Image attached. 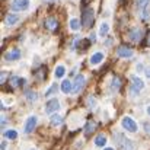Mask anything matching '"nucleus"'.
<instances>
[{
  "label": "nucleus",
  "instance_id": "obj_13",
  "mask_svg": "<svg viewBox=\"0 0 150 150\" xmlns=\"http://www.w3.org/2000/svg\"><path fill=\"white\" fill-rule=\"evenodd\" d=\"M23 83H25V80H23L22 77H18V76H13V77L9 79V85H10V88H19V86L23 85Z\"/></svg>",
  "mask_w": 150,
  "mask_h": 150
},
{
  "label": "nucleus",
  "instance_id": "obj_31",
  "mask_svg": "<svg viewBox=\"0 0 150 150\" xmlns=\"http://www.w3.org/2000/svg\"><path fill=\"white\" fill-rule=\"evenodd\" d=\"M38 79H40V80H44V69H41V71H40V74H38Z\"/></svg>",
  "mask_w": 150,
  "mask_h": 150
},
{
  "label": "nucleus",
  "instance_id": "obj_33",
  "mask_svg": "<svg viewBox=\"0 0 150 150\" xmlns=\"http://www.w3.org/2000/svg\"><path fill=\"white\" fill-rule=\"evenodd\" d=\"M144 128H146V131H149V133H150V124H147V122H146V124H144Z\"/></svg>",
  "mask_w": 150,
  "mask_h": 150
},
{
  "label": "nucleus",
  "instance_id": "obj_22",
  "mask_svg": "<svg viewBox=\"0 0 150 150\" xmlns=\"http://www.w3.org/2000/svg\"><path fill=\"white\" fill-rule=\"evenodd\" d=\"M70 29H71V31H79V29H80V21L76 19V18H73V19L70 21Z\"/></svg>",
  "mask_w": 150,
  "mask_h": 150
},
{
  "label": "nucleus",
  "instance_id": "obj_1",
  "mask_svg": "<svg viewBox=\"0 0 150 150\" xmlns=\"http://www.w3.org/2000/svg\"><path fill=\"white\" fill-rule=\"evenodd\" d=\"M93 22H95V13H93V10L91 7L83 9V12H82V25H83V28L91 29L92 25H93Z\"/></svg>",
  "mask_w": 150,
  "mask_h": 150
},
{
  "label": "nucleus",
  "instance_id": "obj_14",
  "mask_svg": "<svg viewBox=\"0 0 150 150\" xmlns=\"http://www.w3.org/2000/svg\"><path fill=\"white\" fill-rule=\"evenodd\" d=\"M45 26H47V29H50V31H55L57 26H58V22H57V19H54V18H48V19L45 21Z\"/></svg>",
  "mask_w": 150,
  "mask_h": 150
},
{
  "label": "nucleus",
  "instance_id": "obj_11",
  "mask_svg": "<svg viewBox=\"0 0 150 150\" xmlns=\"http://www.w3.org/2000/svg\"><path fill=\"white\" fill-rule=\"evenodd\" d=\"M19 58H21V51L18 48H13V50H10L9 52L4 54V60H7V61H16Z\"/></svg>",
  "mask_w": 150,
  "mask_h": 150
},
{
  "label": "nucleus",
  "instance_id": "obj_32",
  "mask_svg": "<svg viewBox=\"0 0 150 150\" xmlns=\"http://www.w3.org/2000/svg\"><path fill=\"white\" fill-rule=\"evenodd\" d=\"M89 40H91V41H92V42H95V41H96V35H95V34H92V35H91V38H89Z\"/></svg>",
  "mask_w": 150,
  "mask_h": 150
},
{
  "label": "nucleus",
  "instance_id": "obj_4",
  "mask_svg": "<svg viewBox=\"0 0 150 150\" xmlns=\"http://www.w3.org/2000/svg\"><path fill=\"white\" fill-rule=\"evenodd\" d=\"M12 10L13 12H21L26 10L29 7V0H12Z\"/></svg>",
  "mask_w": 150,
  "mask_h": 150
},
{
  "label": "nucleus",
  "instance_id": "obj_29",
  "mask_svg": "<svg viewBox=\"0 0 150 150\" xmlns=\"http://www.w3.org/2000/svg\"><path fill=\"white\" fill-rule=\"evenodd\" d=\"M26 98H28V100H35L37 99V93H34V92H26Z\"/></svg>",
  "mask_w": 150,
  "mask_h": 150
},
{
  "label": "nucleus",
  "instance_id": "obj_23",
  "mask_svg": "<svg viewBox=\"0 0 150 150\" xmlns=\"http://www.w3.org/2000/svg\"><path fill=\"white\" fill-rule=\"evenodd\" d=\"M109 32V25L106 22L100 23V28H99V35L100 37H106V34Z\"/></svg>",
  "mask_w": 150,
  "mask_h": 150
},
{
  "label": "nucleus",
  "instance_id": "obj_5",
  "mask_svg": "<svg viewBox=\"0 0 150 150\" xmlns=\"http://www.w3.org/2000/svg\"><path fill=\"white\" fill-rule=\"evenodd\" d=\"M143 38V29L142 28H133L128 32V40L133 42H140Z\"/></svg>",
  "mask_w": 150,
  "mask_h": 150
},
{
  "label": "nucleus",
  "instance_id": "obj_6",
  "mask_svg": "<svg viewBox=\"0 0 150 150\" xmlns=\"http://www.w3.org/2000/svg\"><path fill=\"white\" fill-rule=\"evenodd\" d=\"M85 86V76L83 74H77L74 82H73V89H71V93H79Z\"/></svg>",
  "mask_w": 150,
  "mask_h": 150
},
{
  "label": "nucleus",
  "instance_id": "obj_35",
  "mask_svg": "<svg viewBox=\"0 0 150 150\" xmlns=\"http://www.w3.org/2000/svg\"><path fill=\"white\" fill-rule=\"evenodd\" d=\"M146 76L150 79V69H147V70H146Z\"/></svg>",
  "mask_w": 150,
  "mask_h": 150
},
{
  "label": "nucleus",
  "instance_id": "obj_24",
  "mask_svg": "<svg viewBox=\"0 0 150 150\" xmlns=\"http://www.w3.org/2000/svg\"><path fill=\"white\" fill-rule=\"evenodd\" d=\"M66 74V69H64V66H57L55 67V77H63Z\"/></svg>",
  "mask_w": 150,
  "mask_h": 150
},
{
  "label": "nucleus",
  "instance_id": "obj_27",
  "mask_svg": "<svg viewBox=\"0 0 150 150\" xmlns=\"http://www.w3.org/2000/svg\"><path fill=\"white\" fill-rule=\"evenodd\" d=\"M120 88H121V79L120 77H115L114 82H112V89L114 91H118Z\"/></svg>",
  "mask_w": 150,
  "mask_h": 150
},
{
  "label": "nucleus",
  "instance_id": "obj_15",
  "mask_svg": "<svg viewBox=\"0 0 150 150\" xmlns=\"http://www.w3.org/2000/svg\"><path fill=\"white\" fill-rule=\"evenodd\" d=\"M91 40H77L76 42H74V47L77 48V47H80L82 50H88V47L91 45Z\"/></svg>",
  "mask_w": 150,
  "mask_h": 150
},
{
  "label": "nucleus",
  "instance_id": "obj_36",
  "mask_svg": "<svg viewBox=\"0 0 150 150\" xmlns=\"http://www.w3.org/2000/svg\"><path fill=\"white\" fill-rule=\"evenodd\" d=\"M83 3H85V4H89V3H91V0H83Z\"/></svg>",
  "mask_w": 150,
  "mask_h": 150
},
{
  "label": "nucleus",
  "instance_id": "obj_2",
  "mask_svg": "<svg viewBox=\"0 0 150 150\" xmlns=\"http://www.w3.org/2000/svg\"><path fill=\"white\" fill-rule=\"evenodd\" d=\"M115 140H117V143H118V147L121 150H134V144L124 136V134H121V133H117L115 134Z\"/></svg>",
  "mask_w": 150,
  "mask_h": 150
},
{
  "label": "nucleus",
  "instance_id": "obj_19",
  "mask_svg": "<svg viewBox=\"0 0 150 150\" xmlns=\"http://www.w3.org/2000/svg\"><path fill=\"white\" fill-rule=\"evenodd\" d=\"M150 0H136V9L137 10H144L146 7H149Z\"/></svg>",
  "mask_w": 150,
  "mask_h": 150
},
{
  "label": "nucleus",
  "instance_id": "obj_8",
  "mask_svg": "<svg viewBox=\"0 0 150 150\" xmlns=\"http://www.w3.org/2000/svg\"><path fill=\"white\" fill-rule=\"evenodd\" d=\"M131 82H133V91H134V93H139L142 89H144V82L140 77L133 76L131 77Z\"/></svg>",
  "mask_w": 150,
  "mask_h": 150
},
{
  "label": "nucleus",
  "instance_id": "obj_34",
  "mask_svg": "<svg viewBox=\"0 0 150 150\" xmlns=\"http://www.w3.org/2000/svg\"><path fill=\"white\" fill-rule=\"evenodd\" d=\"M0 149H1V150H6V142H3V143H1V146H0Z\"/></svg>",
  "mask_w": 150,
  "mask_h": 150
},
{
  "label": "nucleus",
  "instance_id": "obj_30",
  "mask_svg": "<svg viewBox=\"0 0 150 150\" xmlns=\"http://www.w3.org/2000/svg\"><path fill=\"white\" fill-rule=\"evenodd\" d=\"M6 76H7V73H6V71H3V73H1V77H0V82H1V83H4V82H6Z\"/></svg>",
  "mask_w": 150,
  "mask_h": 150
},
{
  "label": "nucleus",
  "instance_id": "obj_37",
  "mask_svg": "<svg viewBox=\"0 0 150 150\" xmlns=\"http://www.w3.org/2000/svg\"><path fill=\"white\" fill-rule=\"evenodd\" d=\"M147 112H149V115H150V106H147Z\"/></svg>",
  "mask_w": 150,
  "mask_h": 150
},
{
  "label": "nucleus",
  "instance_id": "obj_39",
  "mask_svg": "<svg viewBox=\"0 0 150 150\" xmlns=\"http://www.w3.org/2000/svg\"><path fill=\"white\" fill-rule=\"evenodd\" d=\"M149 44H150V37H149Z\"/></svg>",
  "mask_w": 150,
  "mask_h": 150
},
{
  "label": "nucleus",
  "instance_id": "obj_38",
  "mask_svg": "<svg viewBox=\"0 0 150 150\" xmlns=\"http://www.w3.org/2000/svg\"><path fill=\"white\" fill-rule=\"evenodd\" d=\"M105 150H114V149H111V147H108V149H105Z\"/></svg>",
  "mask_w": 150,
  "mask_h": 150
},
{
  "label": "nucleus",
  "instance_id": "obj_9",
  "mask_svg": "<svg viewBox=\"0 0 150 150\" xmlns=\"http://www.w3.org/2000/svg\"><path fill=\"white\" fill-rule=\"evenodd\" d=\"M37 121H38V120H37V117H34V115L26 120V122H25V133H26V134H29V133L34 131V128L37 127Z\"/></svg>",
  "mask_w": 150,
  "mask_h": 150
},
{
  "label": "nucleus",
  "instance_id": "obj_25",
  "mask_svg": "<svg viewBox=\"0 0 150 150\" xmlns=\"http://www.w3.org/2000/svg\"><path fill=\"white\" fill-rule=\"evenodd\" d=\"M4 137L6 139H10V140H15L18 137V133L15 130H7V131H4Z\"/></svg>",
  "mask_w": 150,
  "mask_h": 150
},
{
  "label": "nucleus",
  "instance_id": "obj_10",
  "mask_svg": "<svg viewBox=\"0 0 150 150\" xmlns=\"http://www.w3.org/2000/svg\"><path fill=\"white\" fill-rule=\"evenodd\" d=\"M60 109V102L57 99H51L47 102V105H45V111H47V114H52V112H55V111H58Z\"/></svg>",
  "mask_w": 150,
  "mask_h": 150
},
{
  "label": "nucleus",
  "instance_id": "obj_17",
  "mask_svg": "<svg viewBox=\"0 0 150 150\" xmlns=\"http://www.w3.org/2000/svg\"><path fill=\"white\" fill-rule=\"evenodd\" d=\"M96 127H98V125H96V122L89 121V122L85 125V134H86V136H89L92 131H95V130H96Z\"/></svg>",
  "mask_w": 150,
  "mask_h": 150
},
{
  "label": "nucleus",
  "instance_id": "obj_18",
  "mask_svg": "<svg viewBox=\"0 0 150 150\" xmlns=\"http://www.w3.org/2000/svg\"><path fill=\"white\" fill-rule=\"evenodd\" d=\"M102 60H103V54H102V52H95V54L91 57V64H93V66H95V64H99Z\"/></svg>",
  "mask_w": 150,
  "mask_h": 150
},
{
  "label": "nucleus",
  "instance_id": "obj_28",
  "mask_svg": "<svg viewBox=\"0 0 150 150\" xmlns=\"http://www.w3.org/2000/svg\"><path fill=\"white\" fill-rule=\"evenodd\" d=\"M149 16H150L149 7H146L144 10H142V21H147V19H149Z\"/></svg>",
  "mask_w": 150,
  "mask_h": 150
},
{
  "label": "nucleus",
  "instance_id": "obj_7",
  "mask_svg": "<svg viewBox=\"0 0 150 150\" xmlns=\"http://www.w3.org/2000/svg\"><path fill=\"white\" fill-rule=\"evenodd\" d=\"M133 54H134V51L131 50L130 47L121 45V47L117 48V55L121 57V58H130V57H133Z\"/></svg>",
  "mask_w": 150,
  "mask_h": 150
},
{
  "label": "nucleus",
  "instance_id": "obj_16",
  "mask_svg": "<svg viewBox=\"0 0 150 150\" xmlns=\"http://www.w3.org/2000/svg\"><path fill=\"white\" fill-rule=\"evenodd\" d=\"M71 89H73V83H71L70 80H64V82L61 83V91H63L64 93H70Z\"/></svg>",
  "mask_w": 150,
  "mask_h": 150
},
{
  "label": "nucleus",
  "instance_id": "obj_26",
  "mask_svg": "<svg viewBox=\"0 0 150 150\" xmlns=\"http://www.w3.org/2000/svg\"><path fill=\"white\" fill-rule=\"evenodd\" d=\"M57 89H58L57 83H52V85H51V88L48 89V91H47V92H45V95H47V96H51V95H54V93L57 92Z\"/></svg>",
  "mask_w": 150,
  "mask_h": 150
},
{
  "label": "nucleus",
  "instance_id": "obj_21",
  "mask_svg": "<svg viewBox=\"0 0 150 150\" xmlns=\"http://www.w3.org/2000/svg\"><path fill=\"white\" fill-rule=\"evenodd\" d=\"M95 144H96L98 147L105 146V144H106V137H105L103 134H99L98 137H95Z\"/></svg>",
  "mask_w": 150,
  "mask_h": 150
},
{
  "label": "nucleus",
  "instance_id": "obj_3",
  "mask_svg": "<svg viewBox=\"0 0 150 150\" xmlns=\"http://www.w3.org/2000/svg\"><path fill=\"white\" fill-rule=\"evenodd\" d=\"M121 124H122V127H124L127 131H130V133H136V131H137V124H136V121H134L133 118H130V117H124L122 121H121Z\"/></svg>",
  "mask_w": 150,
  "mask_h": 150
},
{
  "label": "nucleus",
  "instance_id": "obj_20",
  "mask_svg": "<svg viewBox=\"0 0 150 150\" xmlns=\"http://www.w3.org/2000/svg\"><path fill=\"white\" fill-rule=\"evenodd\" d=\"M50 121H51V125H55V127H57V125H60V124L63 122V117L58 115V114H54V115L51 117Z\"/></svg>",
  "mask_w": 150,
  "mask_h": 150
},
{
  "label": "nucleus",
  "instance_id": "obj_12",
  "mask_svg": "<svg viewBox=\"0 0 150 150\" xmlns=\"http://www.w3.org/2000/svg\"><path fill=\"white\" fill-rule=\"evenodd\" d=\"M4 22H6L7 26H13V25H16V23L19 22V16H18L16 13H9V15L6 16Z\"/></svg>",
  "mask_w": 150,
  "mask_h": 150
},
{
  "label": "nucleus",
  "instance_id": "obj_40",
  "mask_svg": "<svg viewBox=\"0 0 150 150\" xmlns=\"http://www.w3.org/2000/svg\"><path fill=\"white\" fill-rule=\"evenodd\" d=\"M50 1H55V0H50Z\"/></svg>",
  "mask_w": 150,
  "mask_h": 150
}]
</instances>
